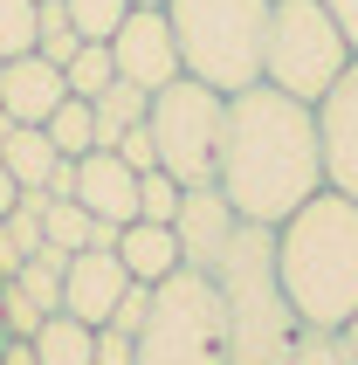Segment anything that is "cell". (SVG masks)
I'll use <instances>...</instances> for the list:
<instances>
[{"label":"cell","mask_w":358,"mask_h":365,"mask_svg":"<svg viewBox=\"0 0 358 365\" xmlns=\"http://www.w3.org/2000/svg\"><path fill=\"white\" fill-rule=\"evenodd\" d=\"M317 145H324V186L358 200V56L317 97Z\"/></svg>","instance_id":"9"},{"label":"cell","mask_w":358,"mask_h":365,"mask_svg":"<svg viewBox=\"0 0 358 365\" xmlns=\"http://www.w3.org/2000/svg\"><path fill=\"white\" fill-rule=\"evenodd\" d=\"M83 48V35L76 28H69V7H62V0H41V21H35V56H48L62 69V62L76 56Z\"/></svg>","instance_id":"22"},{"label":"cell","mask_w":358,"mask_h":365,"mask_svg":"<svg viewBox=\"0 0 358 365\" xmlns=\"http://www.w3.org/2000/svg\"><path fill=\"white\" fill-rule=\"evenodd\" d=\"M14 200H21V180L7 173V165H0V214H14Z\"/></svg>","instance_id":"34"},{"label":"cell","mask_w":358,"mask_h":365,"mask_svg":"<svg viewBox=\"0 0 358 365\" xmlns=\"http://www.w3.org/2000/svg\"><path fill=\"white\" fill-rule=\"evenodd\" d=\"M352 69V41L331 21L324 0H276L269 14V48H262V83H276L282 97L317 110V97Z\"/></svg>","instance_id":"5"},{"label":"cell","mask_w":358,"mask_h":365,"mask_svg":"<svg viewBox=\"0 0 358 365\" xmlns=\"http://www.w3.org/2000/svg\"><path fill=\"white\" fill-rule=\"evenodd\" d=\"M152 289H159V283H131V289H124V304H118V317H111V324L138 338V331H145V317H152Z\"/></svg>","instance_id":"29"},{"label":"cell","mask_w":358,"mask_h":365,"mask_svg":"<svg viewBox=\"0 0 358 365\" xmlns=\"http://www.w3.org/2000/svg\"><path fill=\"white\" fill-rule=\"evenodd\" d=\"M0 165L21 180V193H48V173L62 165V152L48 145L41 124H14L7 110H0Z\"/></svg>","instance_id":"15"},{"label":"cell","mask_w":358,"mask_h":365,"mask_svg":"<svg viewBox=\"0 0 358 365\" xmlns=\"http://www.w3.org/2000/svg\"><path fill=\"white\" fill-rule=\"evenodd\" d=\"M0 331H7V338H35L41 331V310L28 304L21 283H0Z\"/></svg>","instance_id":"27"},{"label":"cell","mask_w":358,"mask_h":365,"mask_svg":"<svg viewBox=\"0 0 358 365\" xmlns=\"http://www.w3.org/2000/svg\"><path fill=\"white\" fill-rule=\"evenodd\" d=\"M62 83H69V97L97 103L111 83H118V62H111V41H83L76 56L62 62Z\"/></svg>","instance_id":"20"},{"label":"cell","mask_w":358,"mask_h":365,"mask_svg":"<svg viewBox=\"0 0 358 365\" xmlns=\"http://www.w3.org/2000/svg\"><path fill=\"white\" fill-rule=\"evenodd\" d=\"M90 235H97V214L83 200H56L48 193V207H41V242H56V248L76 255V248H90Z\"/></svg>","instance_id":"21"},{"label":"cell","mask_w":358,"mask_h":365,"mask_svg":"<svg viewBox=\"0 0 358 365\" xmlns=\"http://www.w3.org/2000/svg\"><path fill=\"white\" fill-rule=\"evenodd\" d=\"M35 21H41V0H0V62L35 48Z\"/></svg>","instance_id":"25"},{"label":"cell","mask_w":358,"mask_h":365,"mask_svg":"<svg viewBox=\"0 0 358 365\" xmlns=\"http://www.w3.org/2000/svg\"><path fill=\"white\" fill-rule=\"evenodd\" d=\"M179 200H186V186H179L173 173H159V165L138 173V221H165V227H173L179 221Z\"/></svg>","instance_id":"24"},{"label":"cell","mask_w":358,"mask_h":365,"mask_svg":"<svg viewBox=\"0 0 358 365\" xmlns=\"http://www.w3.org/2000/svg\"><path fill=\"white\" fill-rule=\"evenodd\" d=\"M338 345H344V359L358 365V310H352V317H344V324H338Z\"/></svg>","instance_id":"33"},{"label":"cell","mask_w":358,"mask_h":365,"mask_svg":"<svg viewBox=\"0 0 358 365\" xmlns=\"http://www.w3.org/2000/svg\"><path fill=\"white\" fill-rule=\"evenodd\" d=\"M62 269H69V248L41 242L35 255H28V262H21L14 276H7V283H21V289H28V304H35L41 317H48V310H62Z\"/></svg>","instance_id":"17"},{"label":"cell","mask_w":358,"mask_h":365,"mask_svg":"<svg viewBox=\"0 0 358 365\" xmlns=\"http://www.w3.org/2000/svg\"><path fill=\"white\" fill-rule=\"evenodd\" d=\"M276 269L310 331H338L358 310V200L344 193H310V200L276 227Z\"/></svg>","instance_id":"2"},{"label":"cell","mask_w":358,"mask_h":365,"mask_svg":"<svg viewBox=\"0 0 358 365\" xmlns=\"http://www.w3.org/2000/svg\"><path fill=\"white\" fill-rule=\"evenodd\" d=\"M62 7H69V28L83 41H111L124 28V14H131V0H62Z\"/></svg>","instance_id":"23"},{"label":"cell","mask_w":358,"mask_h":365,"mask_svg":"<svg viewBox=\"0 0 358 365\" xmlns=\"http://www.w3.org/2000/svg\"><path fill=\"white\" fill-rule=\"evenodd\" d=\"M220 193L241 221L282 227L310 193H324V145L317 110L282 97L276 83H248L227 97V131H220Z\"/></svg>","instance_id":"1"},{"label":"cell","mask_w":358,"mask_h":365,"mask_svg":"<svg viewBox=\"0 0 358 365\" xmlns=\"http://www.w3.org/2000/svg\"><path fill=\"white\" fill-rule=\"evenodd\" d=\"M269 14H276V0H165V21L179 35V69L214 83L220 97L262 83Z\"/></svg>","instance_id":"4"},{"label":"cell","mask_w":358,"mask_h":365,"mask_svg":"<svg viewBox=\"0 0 358 365\" xmlns=\"http://www.w3.org/2000/svg\"><path fill=\"white\" fill-rule=\"evenodd\" d=\"M111 152H118V159L131 165V173H152V165H159V145H152V124H131V131H124V138L111 145Z\"/></svg>","instance_id":"28"},{"label":"cell","mask_w":358,"mask_h":365,"mask_svg":"<svg viewBox=\"0 0 358 365\" xmlns=\"http://www.w3.org/2000/svg\"><path fill=\"white\" fill-rule=\"evenodd\" d=\"M111 62H118L124 83H138L145 97H159L165 83L186 76V69H179V35H173V21H165V7H131L124 28L111 35Z\"/></svg>","instance_id":"8"},{"label":"cell","mask_w":358,"mask_h":365,"mask_svg":"<svg viewBox=\"0 0 358 365\" xmlns=\"http://www.w3.org/2000/svg\"><path fill=\"white\" fill-rule=\"evenodd\" d=\"M97 365H138V338L118 324H97Z\"/></svg>","instance_id":"30"},{"label":"cell","mask_w":358,"mask_h":365,"mask_svg":"<svg viewBox=\"0 0 358 365\" xmlns=\"http://www.w3.org/2000/svg\"><path fill=\"white\" fill-rule=\"evenodd\" d=\"M207 276H214L220 317H227V359L235 365H282L303 317L290 310V289H282V269H276V227L241 221Z\"/></svg>","instance_id":"3"},{"label":"cell","mask_w":358,"mask_h":365,"mask_svg":"<svg viewBox=\"0 0 358 365\" xmlns=\"http://www.w3.org/2000/svg\"><path fill=\"white\" fill-rule=\"evenodd\" d=\"M131 7H165V0H131Z\"/></svg>","instance_id":"35"},{"label":"cell","mask_w":358,"mask_h":365,"mask_svg":"<svg viewBox=\"0 0 358 365\" xmlns=\"http://www.w3.org/2000/svg\"><path fill=\"white\" fill-rule=\"evenodd\" d=\"M76 200L97 214V221H138V173L111 152V145H97V152H83L76 159Z\"/></svg>","instance_id":"12"},{"label":"cell","mask_w":358,"mask_h":365,"mask_svg":"<svg viewBox=\"0 0 358 365\" xmlns=\"http://www.w3.org/2000/svg\"><path fill=\"white\" fill-rule=\"evenodd\" d=\"M173 227H179V255H186V269H200V276H207V269H214V255L227 248V235L241 227V214L227 207V193H220V186H193V193L179 200V221H173Z\"/></svg>","instance_id":"11"},{"label":"cell","mask_w":358,"mask_h":365,"mask_svg":"<svg viewBox=\"0 0 358 365\" xmlns=\"http://www.w3.org/2000/svg\"><path fill=\"white\" fill-rule=\"evenodd\" d=\"M0 365H35V345H28V338H7V345H0Z\"/></svg>","instance_id":"32"},{"label":"cell","mask_w":358,"mask_h":365,"mask_svg":"<svg viewBox=\"0 0 358 365\" xmlns=\"http://www.w3.org/2000/svg\"><path fill=\"white\" fill-rule=\"evenodd\" d=\"M90 110H97V145H118L124 131H131V124H145V110H152V97H145L138 83H111V90H103L97 103H90Z\"/></svg>","instance_id":"18"},{"label":"cell","mask_w":358,"mask_h":365,"mask_svg":"<svg viewBox=\"0 0 358 365\" xmlns=\"http://www.w3.org/2000/svg\"><path fill=\"white\" fill-rule=\"evenodd\" d=\"M331 7V21L344 28V41H352V56H358V0H324Z\"/></svg>","instance_id":"31"},{"label":"cell","mask_w":358,"mask_h":365,"mask_svg":"<svg viewBox=\"0 0 358 365\" xmlns=\"http://www.w3.org/2000/svg\"><path fill=\"white\" fill-rule=\"evenodd\" d=\"M138 365H235L214 276L179 269L152 289V317L138 331Z\"/></svg>","instance_id":"6"},{"label":"cell","mask_w":358,"mask_h":365,"mask_svg":"<svg viewBox=\"0 0 358 365\" xmlns=\"http://www.w3.org/2000/svg\"><path fill=\"white\" fill-rule=\"evenodd\" d=\"M282 365H352V359H344L338 331H310V324H303V331H297V345L282 351Z\"/></svg>","instance_id":"26"},{"label":"cell","mask_w":358,"mask_h":365,"mask_svg":"<svg viewBox=\"0 0 358 365\" xmlns=\"http://www.w3.org/2000/svg\"><path fill=\"white\" fill-rule=\"evenodd\" d=\"M124 289H131V276H124L118 248H76L69 269H62V310L83 317V324H111Z\"/></svg>","instance_id":"10"},{"label":"cell","mask_w":358,"mask_h":365,"mask_svg":"<svg viewBox=\"0 0 358 365\" xmlns=\"http://www.w3.org/2000/svg\"><path fill=\"white\" fill-rule=\"evenodd\" d=\"M41 131H48V145H56L62 159H83V152H97V110H90L83 97H62L56 110H48V124H41Z\"/></svg>","instance_id":"19"},{"label":"cell","mask_w":358,"mask_h":365,"mask_svg":"<svg viewBox=\"0 0 358 365\" xmlns=\"http://www.w3.org/2000/svg\"><path fill=\"white\" fill-rule=\"evenodd\" d=\"M145 124H152V145H159V173H173L186 193L220 180L227 97H220L214 83H200V76L165 83L159 97H152V110H145Z\"/></svg>","instance_id":"7"},{"label":"cell","mask_w":358,"mask_h":365,"mask_svg":"<svg viewBox=\"0 0 358 365\" xmlns=\"http://www.w3.org/2000/svg\"><path fill=\"white\" fill-rule=\"evenodd\" d=\"M118 262H124L131 283H165V276H179V269H186V255H179V227H165V221H124Z\"/></svg>","instance_id":"14"},{"label":"cell","mask_w":358,"mask_h":365,"mask_svg":"<svg viewBox=\"0 0 358 365\" xmlns=\"http://www.w3.org/2000/svg\"><path fill=\"white\" fill-rule=\"evenodd\" d=\"M69 97V83H62V69L48 56H14V62H0V110L14 124H48V110Z\"/></svg>","instance_id":"13"},{"label":"cell","mask_w":358,"mask_h":365,"mask_svg":"<svg viewBox=\"0 0 358 365\" xmlns=\"http://www.w3.org/2000/svg\"><path fill=\"white\" fill-rule=\"evenodd\" d=\"M28 345H35V365H97V324H83L69 310H48Z\"/></svg>","instance_id":"16"}]
</instances>
